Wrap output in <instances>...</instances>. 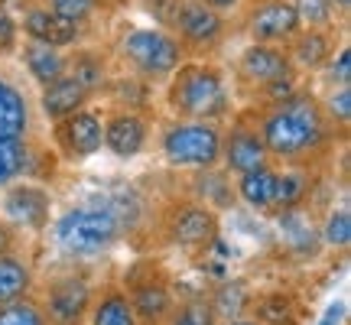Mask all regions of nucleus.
I'll return each mask as SVG.
<instances>
[{
  "instance_id": "412c9836",
  "label": "nucleus",
  "mask_w": 351,
  "mask_h": 325,
  "mask_svg": "<svg viewBox=\"0 0 351 325\" xmlns=\"http://www.w3.org/2000/svg\"><path fill=\"white\" fill-rule=\"evenodd\" d=\"M276 179H280V166H263V169H254V173L238 176V179H234L238 205L263 215V218H274Z\"/></svg>"
},
{
  "instance_id": "a878e982",
  "label": "nucleus",
  "mask_w": 351,
  "mask_h": 325,
  "mask_svg": "<svg viewBox=\"0 0 351 325\" xmlns=\"http://www.w3.org/2000/svg\"><path fill=\"white\" fill-rule=\"evenodd\" d=\"M33 153H36V137L0 140V189L16 179H29Z\"/></svg>"
},
{
  "instance_id": "72a5a7b5",
  "label": "nucleus",
  "mask_w": 351,
  "mask_h": 325,
  "mask_svg": "<svg viewBox=\"0 0 351 325\" xmlns=\"http://www.w3.org/2000/svg\"><path fill=\"white\" fill-rule=\"evenodd\" d=\"M20 20L7 0H0V59H13L20 49Z\"/></svg>"
},
{
  "instance_id": "473e14b6",
  "label": "nucleus",
  "mask_w": 351,
  "mask_h": 325,
  "mask_svg": "<svg viewBox=\"0 0 351 325\" xmlns=\"http://www.w3.org/2000/svg\"><path fill=\"white\" fill-rule=\"evenodd\" d=\"M315 78H319L326 88L351 85V46H348V39H341V46L335 49V56L322 65V72Z\"/></svg>"
},
{
  "instance_id": "f3484780",
  "label": "nucleus",
  "mask_w": 351,
  "mask_h": 325,
  "mask_svg": "<svg viewBox=\"0 0 351 325\" xmlns=\"http://www.w3.org/2000/svg\"><path fill=\"white\" fill-rule=\"evenodd\" d=\"M341 39L345 36H341L339 29H313V26H302L283 49H287L289 62H293V69H296L300 75L315 78L322 72V65L335 56V49L341 46Z\"/></svg>"
},
{
  "instance_id": "2eb2a0df",
  "label": "nucleus",
  "mask_w": 351,
  "mask_h": 325,
  "mask_svg": "<svg viewBox=\"0 0 351 325\" xmlns=\"http://www.w3.org/2000/svg\"><path fill=\"white\" fill-rule=\"evenodd\" d=\"M241 33L247 43H267V46H287L302 29L300 13L289 0H247L241 3Z\"/></svg>"
},
{
  "instance_id": "f704fd0d",
  "label": "nucleus",
  "mask_w": 351,
  "mask_h": 325,
  "mask_svg": "<svg viewBox=\"0 0 351 325\" xmlns=\"http://www.w3.org/2000/svg\"><path fill=\"white\" fill-rule=\"evenodd\" d=\"M179 7H182V0H140V10L147 13L153 20V26H160V29L173 26Z\"/></svg>"
},
{
  "instance_id": "c756f323",
  "label": "nucleus",
  "mask_w": 351,
  "mask_h": 325,
  "mask_svg": "<svg viewBox=\"0 0 351 325\" xmlns=\"http://www.w3.org/2000/svg\"><path fill=\"white\" fill-rule=\"evenodd\" d=\"M39 3H43L46 10L72 20V23L88 26V29L98 20V13H104V0H39Z\"/></svg>"
},
{
  "instance_id": "423d86ee",
  "label": "nucleus",
  "mask_w": 351,
  "mask_h": 325,
  "mask_svg": "<svg viewBox=\"0 0 351 325\" xmlns=\"http://www.w3.org/2000/svg\"><path fill=\"white\" fill-rule=\"evenodd\" d=\"M114 59L121 62L127 75L156 88L186 62V52H182V46L176 43L169 29H160V26L150 23V26H127L124 33H117Z\"/></svg>"
},
{
  "instance_id": "a211bd4d",
  "label": "nucleus",
  "mask_w": 351,
  "mask_h": 325,
  "mask_svg": "<svg viewBox=\"0 0 351 325\" xmlns=\"http://www.w3.org/2000/svg\"><path fill=\"white\" fill-rule=\"evenodd\" d=\"M95 101L98 98H95L91 88L82 85L72 72H65L62 78H56V82L39 88L36 108H39V117H43L46 124H56V121H62V117L82 111V108H91Z\"/></svg>"
},
{
  "instance_id": "7c9ffc66",
  "label": "nucleus",
  "mask_w": 351,
  "mask_h": 325,
  "mask_svg": "<svg viewBox=\"0 0 351 325\" xmlns=\"http://www.w3.org/2000/svg\"><path fill=\"white\" fill-rule=\"evenodd\" d=\"M322 244L328 250H348L351 244V212L348 205L328 208L326 221H322Z\"/></svg>"
},
{
  "instance_id": "20e7f679",
  "label": "nucleus",
  "mask_w": 351,
  "mask_h": 325,
  "mask_svg": "<svg viewBox=\"0 0 351 325\" xmlns=\"http://www.w3.org/2000/svg\"><path fill=\"white\" fill-rule=\"evenodd\" d=\"M150 234H156L166 248L199 257L221 241V215L205 202L192 199L189 192H179L153 208Z\"/></svg>"
},
{
  "instance_id": "b1692460",
  "label": "nucleus",
  "mask_w": 351,
  "mask_h": 325,
  "mask_svg": "<svg viewBox=\"0 0 351 325\" xmlns=\"http://www.w3.org/2000/svg\"><path fill=\"white\" fill-rule=\"evenodd\" d=\"M186 192L192 195V199L205 202V205H208V208H215L218 215L238 205V195H234V179H231L221 166L189 173V189H186Z\"/></svg>"
},
{
  "instance_id": "2f4dec72",
  "label": "nucleus",
  "mask_w": 351,
  "mask_h": 325,
  "mask_svg": "<svg viewBox=\"0 0 351 325\" xmlns=\"http://www.w3.org/2000/svg\"><path fill=\"white\" fill-rule=\"evenodd\" d=\"M0 325H49V322H46V313L39 306L36 293H29L23 300L0 306Z\"/></svg>"
},
{
  "instance_id": "58836bf2",
  "label": "nucleus",
  "mask_w": 351,
  "mask_h": 325,
  "mask_svg": "<svg viewBox=\"0 0 351 325\" xmlns=\"http://www.w3.org/2000/svg\"><path fill=\"white\" fill-rule=\"evenodd\" d=\"M332 7H335V13H339L341 20H348V13H351V0H332Z\"/></svg>"
},
{
  "instance_id": "0eeeda50",
  "label": "nucleus",
  "mask_w": 351,
  "mask_h": 325,
  "mask_svg": "<svg viewBox=\"0 0 351 325\" xmlns=\"http://www.w3.org/2000/svg\"><path fill=\"white\" fill-rule=\"evenodd\" d=\"M121 289L127 293V302L137 315V325H166L179 300V283L176 274L166 267L163 257L140 254L137 261L124 267L117 276Z\"/></svg>"
},
{
  "instance_id": "ea45409f",
  "label": "nucleus",
  "mask_w": 351,
  "mask_h": 325,
  "mask_svg": "<svg viewBox=\"0 0 351 325\" xmlns=\"http://www.w3.org/2000/svg\"><path fill=\"white\" fill-rule=\"evenodd\" d=\"M218 325H263V322H257V319H251V315H244V319H228V322H218Z\"/></svg>"
},
{
  "instance_id": "5701e85b",
  "label": "nucleus",
  "mask_w": 351,
  "mask_h": 325,
  "mask_svg": "<svg viewBox=\"0 0 351 325\" xmlns=\"http://www.w3.org/2000/svg\"><path fill=\"white\" fill-rule=\"evenodd\" d=\"M33 287H36V263L26 254V248L0 254V306L29 296Z\"/></svg>"
},
{
  "instance_id": "4be33fe9",
  "label": "nucleus",
  "mask_w": 351,
  "mask_h": 325,
  "mask_svg": "<svg viewBox=\"0 0 351 325\" xmlns=\"http://www.w3.org/2000/svg\"><path fill=\"white\" fill-rule=\"evenodd\" d=\"M85 325H137V315L130 309L127 293L121 289L117 276H104L98 283Z\"/></svg>"
},
{
  "instance_id": "1a4fd4ad",
  "label": "nucleus",
  "mask_w": 351,
  "mask_h": 325,
  "mask_svg": "<svg viewBox=\"0 0 351 325\" xmlns=\"http://www.w3.org/2000/svg\"><path fill=\"white\" fill-rule=\"evenodd\" d=\"M169 33L182 46L186 59H215L231 36V20L225 13L205 7L202 0H182Z\"/></svg>"
},
{
  "instance_id": "9b49d317",
  "label": "nucleus",
  "mask_w": 351,
  "mask_h": 325,
  "mask_svg": "<svg viewBox=\"0 0 351 325\" xmlns=\"http://www.w3.org/2000/svg\"><path fill=\"white\" fill-rule=\"evenodd\" d=\"M0 218H7L23 234L43 238L56 218V195L46 182L16 179L0 189Z\"/></svg>"
},
{
  "instance_id": "dca6fc26",
  "label": "nucleus",
  "mask_w": 351,
  "mask_h": 325,
  "mask_svg": "<svg viewBox=\"0 0 351 325\" xmlns=\"http://www.w3.org/2000/svg\"><path fill=\"white\" fill-rule=\"evenodd\" d=\"M16 20H20V36L43 43V46H52V49L72 52L88 43V26H78L72 20L59 16V13L46 10L39 0L23 3V10H20Z\"/></svg>"
},
{
  "instance_id": "9d476101",
  "label": "nucleus",
  "mask_w": 351,
  "mask_h": 325,
  "mask_svg": "<svg viewBox=\"0 0 351 325\" xmlns=\"http://www.w3.org/2000/svg\"><path fill=\"white\" fill-rule=\"evenodd\" d=\"M228 69V78H231V91H234V101H247L254 91H261L263 85L270 82H280V78H293L300 75L283 46H267V43H247L244 49L231 59ZM302 78V75H300Z\"/></svg>"
},
{
  "instance_id": "393cba45",
  "label": "nucleus",
  "mask_w": 351,
  "mask_h": 325,
  "mask_svg": "<svg viewBox=\"0 0 351 325\" xmlns=\"http://www.w3.org/2000/svg\"><path fill=\"white\" fill-rule=\"evenodd\" d=\"M69 72H72V75H75L85 88H91V91H95V98H101L104 82L114 75L108 56H104L101 49H95V46H88V43L69 52Z\"/></svg>"
},
{
  "instance_id": "aec40b11",
  "label": "nucleus",
  "mask_w": 351,
  "mask_h": 325,
  "mask_svg": "<svg viewBox=\"0 0 351 325\" xmlns=\"http://www.w3.org/2000/svg\"><path fill=\"white\" fill-rule=\"evenodd\" d=\"M16 62L23 65V72L39 88L62 78L69 72V52L52 49V46H43V43H33V39H20V49H16Z\"/></svg>"
},
{
  "instance_id": "bb28decb",
  "label": "nucleus",
  "mask_w": 351,
  "mask_h": 325,
  "mask_svg": "<svg viewBox=\"0 0 351 325\" xmlns=\"http://www.w3.org/2000/svg\"><path fill=\"white\" fill-rule=\"evenodd\" d=\"M166 325H218V315H215V309H212L208 293H202V289H195V293H179L176 309Z\"/></svg>"
},
{
  "instance_id": "4c0bfd02",
  "label": "nucleus",
  "mask_w": 351,
  "mask_h": 325,
  "mask_svg": "<svg viewBox=\"0 0 351 325\" xmlns=\"http://www.w3.org/2000/svg\"><path fill=\"white\" fill-rule=\"evenodd\" d=\"M202 3H205V7H212V10H218V13H234L241 7V3H244V0H202Z\"/></svg>"
},
{
  "instance_id": "39448f33",
  "label": "nucleus",
  "mask_w": 351,
  "mask_h": 325,
  "mask_svg": "<svg viewBox=\"0 0 351 325\" xmlns=\"http://www.w3.org/2000/svg\"><path fill=\"white\" fill-rule=\"evenodd\" d=\"M95 289H98V280L85 261H65L36 276L33 293L49 325H85Z\"/></svg>"
},
{
  "instance_id": "4468645a",
  "label": "nucleus",
  "mask_w": 351,
  "mask_h": 325,
  "mask_svg": "<svg viewBox=\"0 0 351 325\" xmlns=\"http://www.w3.org/2000/svg\"><path fill=\"white\" fill-rule=\"evenodd\" d=\"M153 143V121L147 111L104 108L101 111V150L117 162L140 160Z\"/></svg>"
},
{
  "instance_id": "6e6552de",
  "label": "nucleus",
  "mask_w": 351,
  "mask_h": 325,
  "mask_svg": "<svg viewBox=\"0 0 351 325\" xmlns=\"http://www.w3.org/2000/svg\"><path fill=\"white\" fill-rule=\"evenodd\" d=\"M221 127L208 121H179L163 117L156 127V150L166 169L195 173L221 162Z\"/></svg>"
},
{
  "instance_id": "ddd939ff",
  "label": "nucleus",
  "mask_w": 351,
  "mask_h": 325,
  "mask_svg": "<svg viewBox=\"0 0 351 325\" xmlns=\"http://www.w3.org/2000/svg\"><path fill=\"white\" fill-rule=\"evenodd\" d=\"M49 150L62 166H85L101 153V111L82 108L62 121L49 124Z\"/></svg>"
},
{
  "instance_id": "6ab92c4d",
  "label": "nucleus",
  "mask_w": 351,
  "mask_h": 325,
  "mask_svg": "<svg viewBox=\"0 0 351 325\" xmlns=\"http://www.w3.org/2000/svg\"><path fill=\"white\" fill-rule=\"evenodd\" d=\"M33 134V104L10 75L0 72V140Z\"/></svg>"
},
{
  "instance_id": "f257e3e1",
  "label": "nucleus",
  "mask_w": 351,
  "mask_h": 325,
  "mask_svg": "<svg viewBox=\"0 0 351 325\" xmlns=\"http://www.w3.org/2000/svg\"><path fill=\"white\" fill-rule=\"evenodd\" d=\"M244 108V104H241ZM254 124L261 130L263 147L270 153L274 166L283 169H319L335 160L339 147L348 143L328 124V117L319 108L315 88L302 85L293 98L270 104V108H251Z\"/></svg>"
},
{
  "instance_id": "e433bc0d",
  "label": "nucleus",
  "mask_w": 351,
  "mask_h": 325,
  "mask_svg": "<svg viewBox=\"0 0 351 325\" xmlns=\"http://www.w3.org/2000/svg\"><path fill=\"white\" fill-rule=\"evenodd\" d=\"M345 315H348V306H345V300H332L326 306L322 319H319L315 325H345Z\"/></svg>"
},
{
  "instance_id": "cd10ccee",
  "label": "nucleus",
  "mask_w": 351,
  "mask_h": 325,
  "mask_svg": "<svg viewBox=\"0 0 351 325\" xmlns=\"http://www.w3.org/2000/svg\"><path fill=\"white\" fill-rule=\"evenodd\" d=\"M319 108L328 117V124L335 127L339 134L348 137L351 127V85H339V88H319Z\"/></svg>"
},
{
  "instance_id": "f8f14e48",
  "label": "nucleus",
  "mask_w": 351,
  "mask_h": 325,
  "mask_svg": "<svg viewBox=\"0 0 351 325\" xmlns=\"http://www.w3.org/2000/svg\"><path fill=\"white\" fill-rule=\"evenodd\" d=\"M231 179H238L244 173L274 166L270 153L263 147V137L257 124H254L251 108H234V114L221 127V162H218Z\"/></svg>"
},
{
  "instance_id": "c85d7f7f",
  "label": "nucleus",
  "mask_w": 351,
  "mask_h": 325,
  "mask_svg": "<svg viewBox=\"0 0 351 325\" xmlns=\"http://www.w3.org/2000/svg\"><path fill=\"white\" fill-rule=\"evenodd\" d=\"M293 10L300 13L302 26H313V29H345V20H341L332 0H289Z\"/></svg>"
},
{
  "instance_id": "c9c22d12",
  "label": "nucleus",
  "mask_w": 351,
  "mask_h": 325,
  "mask_svg": "<svg viewBox=\"0 0 351 325\" xmlns=\"http://www.w3.org/2000/svg\"><path fill=\"white\" fill-rule=\"evenodd\" d=\"M23 238H26L23 231H16L7 218H0V254H7V250H23V244H26Z\"/></svg>"
},
{
  "instance_id": "7ed1b4c3",
  "label": "nucleus",
  "mask_w": 351,
  "mask_h": 325,
  "mask_svg": "<svg viewBox=\"0 0 351 325\" xmlns=\"http://www.w3.org/2000/svg\"><path fill=\"white\" fill-rule=\"evenodd\" d=\"M163 108L179 121L225 124L238 108L228 69L215 59H186L163 82Z\"/></svg>"
},
{
  "instance_id": "f03ea898",
  "label": "nucleus",
  "mask_w": 351,
  "mask_h": 325,
  "mask_svg": "<svg viewBox=\"0 0 351 325\" xmlns=\"http://www.w3.org/2000/svg\"><path fill=\"white\" fill-rule=\"evenodd\" d=\"M46 234H49L52 248L59 250L65 261H85V263L104 257L121 241H130L124 218L111 205V199L104 195V189L62 208L52 218Z\"/></svg>"
}]
</instances>
